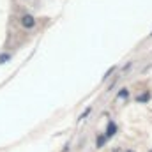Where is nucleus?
<instances>
[{"instance_id":"f257e3e1","label":"nucleus","mask_w":152,"mask_h":152,"mask_svg":"<svg viewBox=\"0 0 152 152\" xmlns=\"http://www.w3.org/2000/svg\"><path fill=\"white\" fill-rule=\"evenodd\" d=\"M20 23H21L23 28H34L36 27V18L32 14H23L21 20H20Z\"/></svg>"},{"instance_id":"f03ea898","label":"nucleus","mask_w":152,"mask_h":152,"mask_svg":"<svg viewBox=\"0 0 152 152\" xmlns=\"http://www.w3.org/2000/svg\"><path fill=\"white\" fill-rule=\"evenodd\" d=\"M115 133H117V126H115V122H108V129H106V138H112Z\"/></svg>"},{"instance_id":"7ed1b4c3","label":"nucleus","mask_w":152,"mask_h":152,"mask_svg":"<svg viewBox=\"0 0 152 152\" xmlns=\"http://www.w3.org/2000/svg\"><path fill=\"white\" fill-rule=\"evenodd\" d=\"M149 99H151V94H149V92H143V94L136 96V101H138V103H147Z\"/></svg>"},{"instance_id":"20e7f679","label":"nucleus","mask_w":152,"mask_h":152,"mask_svg":"<svg viewBox=\"0 0 152 152\" xmlns=\"http://www.w3.org/2000/svg\"><path fill=\"white\" fill-rule=\"evenodd\" d=\"M127 96H129V90H127V88H122V90L118 92V97H120V99H126Z\"/></svg>"},{"instance_id":"39448f33","label":"nucleus","mask_w":152,"mask_h":152,"mask_svg":"<svg viewBox=\"0 0 152 152\" xmlns=\"http://www.w3.org/2000/svg\"><path fill=\"white\" fill-rule=\"evenodd\" d=\"M104 140H106V136H103V134H101V136H99V138H97V147H101V145H103V142H104Z\"/></svg>"},{"instance_id":"423d86ee","label":"nucleus","mask_w":152,"mask_h":152,"mask_svg":"<svg viewBox=\"0 0 152 152\" xmlns=\"http://www.w3.org/2000/svg\"><path fill=\"white\" fill-rule=\"evenodd\" d=\"M115 71V67H110V69H108V73H106V75H104V78H103V80H106V78H108V76L112 75V73H113Z\"/></svg>"},{"instance_id":"0eeeda50","label":"nucleus","mask_w":152,"mask_h":152,"mask_svg":"<svg viewBox=\"0 0 152 152\" xmlns=\"http://www.w3.org/2000/svg\"><path fill=\"white\" fill-rule=\"evenodd\" d=\"M7 58H9V55H2V57H0V64H2L4 60H7Z\"/></svg>"},{"instance_id":"6e6552de","label":"nucleus","mask_w":152,"mask_h":152,"mask_svg":"<svg viewBox=\"0 0 152 152\" xmlns=\"http://www.w3.org/2000/svg\"><path fill=\"white\" fill-rule=\"evenodd\" d=\"M126 152H133V151H126Z\"/></svg>"},{"instance_id":"1a4fd4ad","label":"nucleus","mask_w":152,"mask_h":152,"mask_svg":"<svg viewBox=\"0 0 152 152\" xmlns=\"http://www.w3.org/2000/svg\"><path fill=\"white\" fill-rule=\"evenodd\" d=\"M151 36H152V34H151Z\"/></svg>"}]
</instances>
